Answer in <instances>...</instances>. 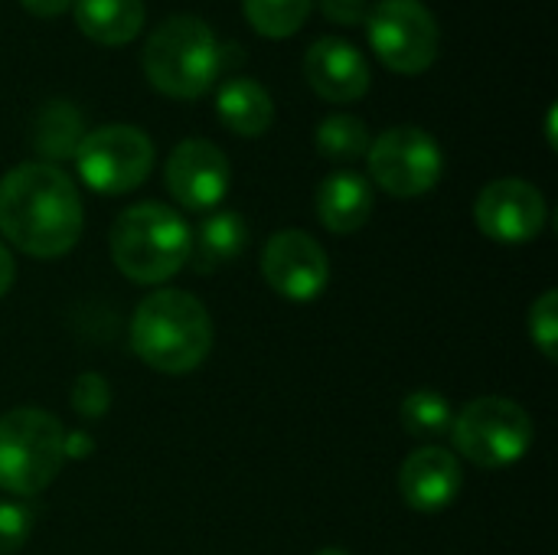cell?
<instances>
[{
    "label": "cell",
    "mask_w": 558,
    "mask_h": 555,
    "mask_svg": "<svg viewBox=\"0 0 558 555\" xmlns=\"http://www.w3.org/2000/svg\"><path fill=\"white\" fill-rule=\"evenodd\" d=\"M82 196L72 177L43 160H29L0 180V232L33 258H59L82 236Z\"/></svg>",
    "instance_id": "obj_1"
},
{
    "label": "cell",
    "mask_w": 558,
    "mask_h": 555,
    "mask_svg": "<svg viewBox=\"0 0 558 555\" xmlns=\"http://www.w3.org/2000/svg\"><path fill=\"white\" fill-rule=\"evenodd\" d=\"M131 347L157 373H193L213 350V317L190 291H150L134 311Z\"/></svg>",
    "instance_id": "obj_2"
},
{
    "label": "cell",
    "mask_w": 558,
    "mask_h": 555,
    "mask_svg": "<svg viewBox=\"0 0 558 555\" xmlns=\"http://www.w3.org/2000/svg\"><path fill=\"white\" fill-rule=\"evenodd\" d=\"M141 69L160 95L193 101L216 85L222 49L206 20L193 13H173L147 36Z\"/></svg>",
    "instance_id": "obj_3"
},
{
    "label": "cell",
    "mask_w": 558,
    "mask_h": 555,
    "mask_svg": "<svg viewBox=\"0 0 558 555\" xmlns=\"http://www.w3.org/2000/svg\"><path fill=\"white\" fill-rule=\"evenodd\" d=\"M193 232L163 203H134L111 226V258L137 285H163L190 262Z\"/></svg>",
    "instance_id": "obj_4"
},
{
    "label": "cell",
    "mask_w": 558,
    "mask_h": 555,
    "mask_svg": "<svg viewBox=\"0 0 558 555\" xmlns=\"http://www.w3.org/2000/svg\"><path fill=\"white\" fill-rule=\"evenodd\" d=\"M65 461V429L43 409L0 415V491L13 497L43 494Z\"/></svg>",
    "instance_id": "obj_5"
},
{
    "label": "cell",
    "mask_w": 558,
    "mask_h": 555,
    "mask_svg": "<svg viewBox=\"0 0 558 555\" xmlns=\"http://www.w3.org/2000/svg\"><path fill=\"white\" fill-rule=\"evenodd\" d=\"M451 432L458 451L484 471H500L517 464L530 451L536 435L530 412L504 396H484L468 402L454 415Z\"/></svg>",
    "instance_id": "obj_6"
},
{
    "label": "cell",
    "mask_w": 558,
    "mask_h": 555,
    "mask_svg": "<svg viewBox=\"0 0 558 555\" xmlns=\"http://www.w3.org/2000/svg\"><path fill=\"white\" fill-rule=\"evenodd\" d=\"M363 26L373 52L396 75H422L438 59L441 29L422 0H379Z\"/></svg>",
    "instance_id": "obj_7"
},
{
    "label": "cell",
    "mask_w": 558,
    "mask_h": 555,
    "mask_svg": "<svg viewBox=\"0 0 558 555\" xmlns=\"http://www.w3.org/2000/svg\"><path fill=\"white\" fill-rule=\"evenodd\" d=\"M72 160L88 190L121 196L137 190L150 177L154 141L134 124H101L95 131H85Z\"/></svg>",
    "instance_id": "obj_8"
},
{
    "label": "cell",
    "mask_w": 558,
    "mask_h": 555,
    "mask_svg": "<svg viewBox=\"0 0 558 555\" xmlns=\"http://www.w3.org/2000/svg\"><path fill=\"white\" fill-rule=\"evenodd\" d=\"M366 167L379 190L399 200H412L438 186L445 157H441L438 141L428 131L415 124H399V128L383 131L369 144Z\"/></svg>",
    "instance_id": "obj_9"
},
{
    "label": "cell",
    "mask_w": 558,
    "mask_h": 555,
    "mask_svg": "<svg viewBox=\"0 0 558 555\" xmlns=\"http://www.w3.org/2000/svg\"><path fill=\"white\" fill-rule=\"evenodd\" d=\"M474 222L487 239L500 245H523L543 232L546 200L530 180L504 177L481 190L474 203Z\"/></svg>",
    "instance_id": "obj_10"
},
{
    "label": "cell",
    "mask_w": 558,
    "mask_h": 555,
    "mask_svg": "<svg viewBox=\"0 0 558 555\" xmlns=\"http://www.w3.org/2000/svg\"><path fill=\"white\" fill-rule=\"evenodd\" d=\"M229 160L226 154L206 137L180 141L163 167V183L170 196L190 213H213L219 209L222 196L229 193Z\"/></svg>",
    "instance_id": "obj_11"
},
{
    "label": "cell",
    "mask_w": 558,
    "mask_h": 555,
    "mask_svg": "<svg viewBox=\"0 0 558 555\" xmlns=\"http://www.w3.org/2000/svg\"><path fill=\"white\" fill-rule=\"evenodd\" d=\"M262 275L288 301H314L330 281V262L324 245L301 229L275 232L262 252Z\"/></svg>",
    "instance_id": "obj_12"
},
{
    "label": "cell",
    "mask_w": 558,
    "mask_h": 555,
    "mask_svg": "<svg viewBox=\"0 0 558 555\" xmlns=\"http://www.w3.org/2000/svg\"><path fill=\"white\" fill-rule=\"evenodd\" d=\"M304 75H307V85L324 101H333V105L360 101L373 82L366 56L340 36H320L307 46Z\"/></svg>",
    "instance_id": "obj_13"
},
{
    "label": "cell",
    "mask_w": 558,
    "mask_h": 555,
    "mask_svg": "<svg viewBox=\"0 0 558 555\" xmlns=\"http://www.w3.org/2000/svg\"><path fill=\"white\" fill-rule=\"evenodd\" d=\"M461 484H464L461 461L448 448H418L405 458L399 471L402 500L422 514H438L451 507L454 497L461 494Z\"/></svg>",
    "instance_id": "obj_14"
},
{
    "label": "cell",
    "mask_w": 558,
    "mask_h": 555,
    "mask_svg": "<svg viewBox=\"0 0 558 555\" xmlns=\"http://www.w3.org/2000/svg\"><path fill=\"white\" fill-rule=\"evenodd\" d=\"M373 216V186L363 173L337 170L317 186V219L333 236L360 232Z\"/></svg>",
    "instance_id": "obj_15"
},
{
    "label": "cell",
    "mask_w": 558,
    "mask_h": 555,
    "mask_svg": "<svg viewBox=\"0 0 558 555\" xmlns=\"http://www.w3.org/2000/svg\"><path fill=\"white\" fill-rule=\"evenodd\" d=\"M75 26L98 46H128L141 36L144 0H72Z\"/></svg>",
    "instance_id": "obj_16"
},
{
    "label": "cell",
    "mask_w": 558,
    "mask_h": 555,
    "mask_svg": "<svg viewBox=\"0 0 558 555\" xmlns=\"http://www.w3.org/2000/svg\"><path fill=\"white\" fill-rule=\"evenodd\" d=\"M219 121L239 137H262L275 121V101L255 79H229L216 95Z\"/></svg>",
    "instance_id": "obj_17"
},
{
    "label": "cell",
    "mask_w": 558,
    "mask_h": 555,
    "mask_svg": "<svg viewBox=\"0 0 558 555\" xmlns=\"http://www.w3.org/2000/svg\"><path fill=\"white\" fill-rule=\"evenodd\" d=\"M248 245V226L235 209H213L193 236L190 245V262L196 265V272L209 275L222 265H229L232 258H239V252Z\"/></svg>",
    "instance_id": "obj_18"
},
{
    "label": "cell",
    "mask_w": 558,
    "mask_h": 555,
    "mask_svg": "<svg viewBox=\"0 0 558 555\" xmlns=\"http://www.w3.org/2000/svg\"><path fill=\"white\" fill-rule=\"evenodd\" d=\"M82 137H85L82 114H78V108L72 101L52 98L33 118V147L46 157L43 164L75 157Z\"/></svg>",
    "instance_id": "obj_19"
},
{
    "label": "cell",
    "mask_w": 558,
    "mask_h": 555,
    "mask_svg": "<svg viewBox=\"0 0 558 555\" xmlns=\"http://www.w3.org/2000/svg\"><path fill=\"white\" fill-rule=\"evenodd\" d=\"M314 144L327 160H337V164L350 160L353 164V160L366 157L373 137H369V128L363 124V118H356V114H330V118H324L317 124Z\"/></svg>",
    "instance_id": "obj_20"
},
{
    "label": "cell",
    "mask_w": 558,
    "mask_h": 555,
    "mask_svg": "<svg viewBox=\"0 0 558 555\" xmlns=\"http://www.w3.org/2000/svg\"><path fill=\"white\" fill-rule=\"evenodd\" d=\"M314 10V0H242V13L255 33L268 39L294 36Z\"/></svg>",
    "instance_id": "obj_21"
},
{
    "label": "cell",
    "mask_w": 558,
    "mask_h": 555,
    "mask_svg": "<svg viewBox=\"0 0 558 555\" xmlns=\"http://www.w3.org/2000/svg\"><path fill=\"white\" fill-rule=\"evenodd\" d=\"M399 415H402V429L415 438H438V435L451 432V425H454V409L438 389L409 393Z\"/></svg>",
    "instance_id": "obj_22"
},
{
    "label": "cell",
    "mask_w": 558,
    "mask_h": 555,
    "mask_svg": "<svg viewBox=\"0 0 558 555\" xmlns=\"http://www.w3.org/2000/svg\"><path fill=\"white\" fill-rule=\"evenodd\" d=\"M530 337L546 360H558V291H546L530 307Z\"/></svg>",
    "instance_id": "obj_23"
},
{
    "label": "cell",
    "mask_w": 558,
    "mask_h": 555,
    "mask_svg": "<svg viewBox=\"0 0 558 555\" xmlns=\"http://www.w3.org/2000/svg\"><path fill=\"white\" fill-rule=\"evenodd\" d=\"M111 406V389L105 383V376L98 373H82L72 383V409L82 419H101Z\"/></svg>",
    "instance_id": "obj_24"
},
{
    "label": "cell",
    "mask_w": 558,
    "mask_h": 555,
    "mask_svg": "<svg viewBox=\"0 0 558 555\" xmlns=\"http://www.w3.org/2000/svg\"><path fill=\"white\" fill-rule=\"evenodd\" d=\"M33 530V517L16 500H0V555H13Z\"/></svg>",
    "instance_id": "obj_25"
},
{
    "label": "cell",
    "mask_w": 558,
    "mask_h": 555,
    "mask_svg": "<svg viewBox=\"0 0 558 555\" xmlns=\"http://www.w3.org/2000/svg\"><path fill=\"white\" fill-rule=\"evenodd\" d=\"M320 13L337 26H363L369 0H320Z\"/></svg>",
    "instance_id": "obj_26"
},
{
    "label": "cell",
    "mask_w": 558,
    "mask_h": 555,
    "mask_svg": "<svg viewBox=\"0 0 558 555\" xmlns=\"http://www.w3.org/2000/svg\"><path fill=\"white\" fill-rule=\"evenodd\" d=\"M20 7H23L29 16H39V20H56V16H62V13L72 7V0H20Z\"/></svg>",
    "instance_id": "obj_27"
},
{
    "label": "cell",
    "mask_w": 558,
    "mask_h": 555,
    "mask_svg": "<svg viewBox=\"0 0 558 555\" xmlns=\"http://www.w3.org/2000/svg\"><path fill=\"white\" fill-rule=\"evenodd\" d=\"M13 278H16V262H13V255H10V249L0 242V298L10 291V285H13Z\"/></svg>",
    "instance_id": "obj_28"
},
{
    "label": "cell",
    "mask_w": 558,
    "mask_h": 555,
    "mask_svg": "<svg viewBox=\"0 0 558 555\" xmlns=\"http://www.w3.org/2000/svg\"><path fill=\"white\" fill-rule=\"evenodd\" d=\"M92 451V438H85L82 432L65 435V458H85Z\"/></svg>",
    "instance_id": "obj_29"
},
{
    "label": "cell",
    "mask_w": 558,
    "mask_h": 555,
    "mask_svg": "<svg viewBox=\"0 0 558 555\" xmlns=\"http://www.w3.org/2000/svg\"><path fill=\"white\" fill-rule=\"evenodd\" d=\"M549 144L556 147V108H549Z\"/></svg>",
    "instance_id": "obj_30"
},
{
    "label": "cell",
    "mask_w": 558,
    "mask_h": 555,
    "mask_svg": "<svg viewBox=\"0 0 558 555\" xmlns=\"http://www.w3.org/2000/svg\"><path fill=\"white\" fill-rule=\"evenodd\" d=\"M314 555H350L347 550H337V546H327V550H317Z\"/></svg>",
    "instance_id": "obj_31"
}]
</instances>
